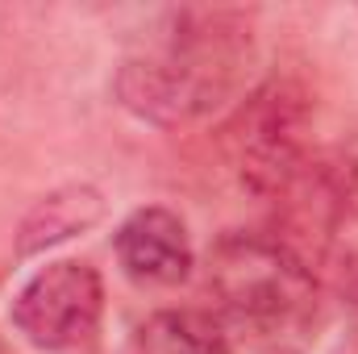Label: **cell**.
Here are the masks:
<instances>
[{"label": "cell", "mask_w": 358, "mask_h": 354, "mask_svg": "<svg viewBox=\"0 0 358 354\" xmlns=\"http://www.w3.org/2000/svg\"><path fill=\"white\" fill-rule=\"evenodd\" d=\"M204 283L225 321L275 334L313 313L317 279L300 250L267 234H225L208 250Z\"/></svg>", "instance_id": "cell-2"}, {"label": "cell", "mask_w": 358, "mask_h": 354, "mask_svg": "<svg viewBox=\"0 0 358 354\" xmlns=\"http://www.w3.org/2000/svg\"><path fill=\"white\" fill-rule=\"evenodd\" d=\"M229 150H234V163H238L242 179L255 192L279 196L308 167L300 96L279 88V84L250 96V104L238 113V121L229 129Z\"/></svg>", "instance_id": "cell-4"}, {"label": "cell", "mask_w": 358, "mask_h": 354, "mask_svg": "<svg viewBox=\"0 0 358 354\" xmlns=\"http://www.w3.org/2000/svg\"><path fill=\"white\" fill-rule=\"evenodd\" d=\"M259 59L255 25L238 8L163 13L117 71V96L155 125H187L246 88Z\"/></svg>", "instance_id": "cell-1"}, {"label": "cell", "mask_w": 358, "mask_h": 354, "mask_svg": "<svg viewBox=\"0 0 358 354\" xmlns=\"http://www.w3.org/2000/svg\"><path fill=\"white\" fill-rule=\"evenodd\" d=\"M100 217V192L92 187H63L55 196H46L21 225V255H34L42 246H55L80 229L96 225Z\"/></svg>", "instance_id": "cell-6"}, {"label": "cell", "mask_w": 358, "mask_h": 354, "mask_svg": "<svg viewBox=\"0 0 358 354\" xmlns=\"http://www.w3.org/2000/svg\"><path fill=\"white\" fill-rule=\"evenodd\" d=\"M104 313V283L84 259L46 263L17 296L13 325L38 351H71L96 334Z\"/></svg>", "instance_id": "cell-3"}, {"label": "cell", "mask_w": 358, "mask_h": 354, "mask_svg": "<svg viewBox=\"0 0 358 354\" xmlns=\"http://www.w3.org/2000/svg\"><path fill=\"white\" fill-rule=\"evenodd\" d=\"M117 259L129 279L146 288H167V283L187 279L192 242L171 208H138L117 229Z\"/></svg>", "instance_id": "cell-5"}, {"label": "cell", "mask_w": 358, "mask_h": 354, "mask_svg": "<svg viewBox=\"0 0 358 354\" xmlns=\"http://www.w3.org/2000/svg\"><path fill=\"white\" fill-rule=\"evenodd\" d=\"M138 354H229L225 325L200 313H159L142 325Z\"/></svg>", "instance_id": "cell-7"}]
</instances>
